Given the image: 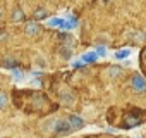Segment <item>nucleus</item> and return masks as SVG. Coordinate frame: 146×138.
Returning <instances> with one entry per match:
<instances>
[{"label": "nucleus", "mask_w": 146, "mask_h": 138, "mask_svg": "<svg viewBox=\"0 0 146 138\" xmlns=\"http://www.w3.org/2000/svg\"><path fill=\"white\" fill-rule=\"evenodd\" d=\"M58 95H60V102H62L64 105H72V104L76 102V95L72 93V90L67 88V86H62V88L58 90Z\"/></svg>", "instance_id": "f257e3e1"}, {"label": "nucleus", "mask_w": 146, "mask_h": 138, "mask_svg": "<svg viewBox=\"0 0 146 138\" xmlns=\"http://www.w3.org/2000/svg\"><path fill=\"white\" fill-rule=\"evenodd\" d=\"M131 86H132L136 92H144V90H146V80H144L141 74H134V76H132V81H131Z\"/></svg>", "instance_id": "f03ea898"}, {"label": "nucleus", "mask_w": 146, "mask_h": 138, "mask_svg": "<svg viewBox=\"0 0 146 138\" xmlns=\"http://www.w3.org/2000/svg\"><path fill=\"white\" fill-rule=\"evenodd\" d=\"M72 131V128H70V124H69V121L67 119H58V123H57V128H55V135H67V133H70Z\"/></svg>", "instance_id": "7ed1b4c3"}, {"label": "nucleus", "mask_w": 146, "mask_h": 138, "mask_svg": "<svg viewBox=\"0 0 146 138\" xmlns=\"http://www.w3.org/2000/svg\"><path fill=\"white\" fill-rule=\"evenodd\" d=\"M57 123H58L57 117H50V119L43 121V124H41V131H43V133H53L55 128H57Z\"/></svg>", "instance_id": "20e7f679"}, {"label": "nucleus", "mask_w": 146, "mask_h": 138, "mask_svg": "<svg viewBox=\"0 0 146 138\" xmlns=\"http://www.w3.org/2000/svg\"><path fill=\"white\" fill-rule=\"evenodd\" d=\"M93 42H95L96 47H107L110 43V36H108V33H98L93 38Z\"/></svg>", "instance_id": "39448f33"}, {"label": "nucleus", "mask_w": 146, "mask_h": 138, "mask_svg": "<svg viewBox=\"0 0 146 138\" xmlns=\"http://www.w3.org/2000/svg\"><path fill=\"white\" fill-rule=\"evenodd\" d=\"M67 121H69L72 131H74V129H81V128L84 126V121H83V117H79V116H69Z\"/></svg>", "instance_id": "423d86ee"}, {"label": "nucleus", "mask_w": 146, "mask_h": 138, "mask_svg": "<svg viewBox=\"0 0 146 138\" xmlns=\"http://www.w3.org/2000/svg\"><path fill=\"white\" fill-rule=\"evenodd\" d=\"M40 31H41V26L38 23H28L26 24V35L36 36V35H40Z\"/></svg>", "instance_id": "0eeeda50"}, {"label": "nucleus", "mask_w": 146, "mask_h": 138, "mask_svg": "<svg viewBox=\"0 0 146 138\" xmlns=\"http://www.w3.org/2000/svg\"><path fill=\"white\" fill-rule=\"evenodd\" d=\"M129 55H131V48H122V50H117L113 57H115V60H125Z\"/></svg>", "instance_id": "6e6552de"}, {"label": "nucleus", "mask_w": 146, "mask_h": 138, "mask_svg": "<svg viewBox=\"0 0 146 138\" xmlns=\"http://www.w3.org/2000/svg\"><path fill=\"white\" fill-rule=\"evenodd\" d=\"M108 74H110V78H119V76H122V67H115V66H112V67H108Z\"/></svg>", "instance_id": "1a4fd4ad"}, {"label": "nucleus", "mask_w": 146, "mask_h": 138, "mask_svg": "<svg viewBox=\"0 0 146 138\" xmlns=\"http://www.w3.org/2000/svg\"><path fill=\"white\" fill-rule=\"evenodd\" d=\"M98 59V55H96V52H88V54H84L83 55V64H86V62H95Z\"/></svg>", "instance_id": "9d476101"}, {"label": "nucleus", "mask_w": 146, "mask_h": 138, "mask_svg": "<svg viewBox=\"0 0 146 138\" xmlns=\"http://www.w3.org/2000/svg\"><path fill=\"white\" fill-rule=\"evenodd\" d=\"M70 55H72V48L67 47V45H64V47L60 48V57H64V59L67 60V59H70Z\"/></svg>", "instance_id": "9b49d317"}, {"label": "nucleus", "mask_w": 146, "mask_h": 138, "mask_svg": "<svg viewBox=\"0 0 146 138\" xmlns=\"http://www.w3.org/2000/svg\"><path fill=\"white\" fill-rule=\"evenodd\" d=\"M23 16H24V14H23V9L16 7V9H14V12H12V19H14V21H21V19H23Z\"/></svg>", "instance_id": "f8f14e48"}, {"label": "nucleus", "mask_w": 146, "mask_h": 138, "mask_svg": "<svg viewBox=\"0 0 146 138\" xmlns=\"http://www.w3.org/2000/svg\"><path fill=\"white\" fill-rule=\"evenodd\" d=\"M5 105H7V95L0 92V109H4Z\"/></svg>", "instance_id": "ddd939ff"}, {"label": "nucleus", "mask_w": 146, "mask_h": 138, "mask_svg": "<svg viewBox=\"0 0 146 138\" xmlns=\"http://www.w3.org/2000/svg\"><path fill=\"white\" fill-rule=\"evenodd\" d=\"M96 55L98 57H105L107 55V47H96Z\"/></svg>", "instance_id": "4468645a"}, {"label": "nucleus", "mask_w": 146, "mask_h": 138, "mask_svg": "<svg viewBox=\"0 0 146 138\" xmlns=\"http://www.w3.org/2000/svg\"><path fill=\"white\" fill-rule=\"evenodd\" d=\"M45 16H46V11H45V9H38V11H36V14H35V17H36V19H43Z\"/></svg>", "instance_id": "2eb2a0df"}]
</instances>
